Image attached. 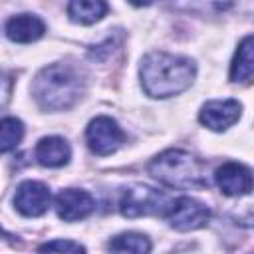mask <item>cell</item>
<instances>
[{"label":"cell","instance_id":"obj_10","mask_svg":"<svg viewBox=\"0 0 254 254\" xmlns=\"http://www.w3.org/2000/svg\"><path fill=\"white\" fill-rule=\"evenodd\" d=\"M214 181L226 196H242L252 190V173L240 163H224L218 167Z\"/></svg>","mask_w":254,"mask_h":254},{"label":"cell","instance_id":"obj_8","mask_svg":"<svg viewBox=\"0 0 254 254\" xmlns=\"http://www.w3.org/2000/svg\"><path fill=\"white\" fill-rule=\"evenodd\" d=\"M240 111L242 105L236 99H212L202 105L198 119L212 131H224L238 121Z\"/></svg>","mask_w":254,"mask_h":254},{"label":"cell","instance_id":"obj_3","mask_svg":"<svg viewBox=\"0 0 254 254\" xmlns=\"http://www.w3.org/2000/svg\"><path fill=\"white\" fill-rule=\"evenodd\" d=\"M149 171L159 183L171 189H198L208 185L204 163L181 149H169L155 157Z\"/></svg>","mask_w":254,"mask_h":254},{"label":"cell","instance_id":"obj_18","mask_svg":"<svg viewBox=\"0 0 254 254\" xmlns=\"http://www.w3.org/2000/svg\"><path fill=\"white\" fill-rule=\"evenodd\" d=\"M10 93H12V77L0 71V109H4V105L8 103Z\"/></svg>","mask_w":254,"mask_h":254},{"label":"cell","instance_id":"obj_11","mask_svg":"<svg viewBox=\"0 0 254 254\" xmlns=\"http://www.w3.org/2000/svg\"><path fill=\"white\" fill-rule=\"evenodd\" d=\"M44 32H46L44 22L34 14H18L10 18L6 24V36L18 44L36 42L38 38L44 36Z\"/></svg>","mask_w":254,"mask_h":254},{"label":"cell","instance_id":"obj_7","mask_svg":"<svg viewBox=\"0 0 254 254\" xmlns=\"http://www.w3.org/2000/svg\"><path fill=\"white\" fill-rule=\"evenodd\" d=\"M52 200L50 189L40 181H24L14 194V206L24 216H40L48 210Z\"/></svg>","mask_w":254,"mask_h":254},{"label":"cell","instance_id":"obj_16","mask_svg":"<svg viewBox=\"0 0 254 254\" xmlns=\"http://www.w3.org/2000/svg\"><path fill=\"white\" fill-rule=\"evenodd\" d=\"M24 137V125L16 117H6L0 121V153H8L18 147Z\"/></svg>","mask_w":254,"mask_h":254},{"label":"cell","instance_id":"obj_1","mask_svg":"<svg viewBox=\"0 0 254 254\" xmlns=\"http://www.w3.org/2000/svg\"><path fill=\"white\" fill-rule=\"evenodd\" d=\"M194 71V64L189 58L151 52L141 62V83L151 97H171L192 83Z\"/></svg>","mask_w":254,"mask_h":254},{"label":"cell","instance_id":"obj_4","mask_svg":"<svg viewBox=\"0 0 254 254\" xmlns=\"http://www.w3.org/2000/svg\"><path fill=\"white\" fill-rule=\"evenodd\" d=\"M167 204H169L167 196L147 185H133V187L125 189L121 194V200H119V208H121L123 216H127V218L147 216L153 212L163 214Z\"/></svg>","mask_w":254,"mask_h":254},{"label":"cell","instance_id":"obj_15","mask_svg":"<svg viewBox=\"0 0 254 254\" xmlns=\"http://www.w3.org/2000/svg\"><path fill=\"white\" fill-rule=\"evenodd\" d=\"M149 250H151L149 238L137 232L119 234L109 242L111 254H149Z\"/></svg>","mask_w":254,"mask_h":254},{"label":"cell","instance_id":"obj_13","mask_svg":"<svg viewBox=\"0 0 254 254\" xmlns=\"http://www.w3.org/2000/svg\"><path fill=\"white\" fill-rule=\"evenodd\" d=\"M252 36H246L240 46H238V52L232 60V65H230V79L232 81H238V83H244V81H250L252 77V69H254V64H252Z\"/></svg>","mask_w":254,"mask_h":254},{"label":"cell","instance_id":"obj_12","mask_svg":"<svg viewBox=\"0 0 254 254\" xmlns=\"http://www.w3.org/2000/svg\"><path fill=\"white\" fill-rule=\"evenodd\" d=\"M71 149L62 137H44L36 145V159L44 167H62L69 161Z\"/></svg>","mask_w":254,"mask_h":254},{"label":"cell","instance_id":"obj_5","mask_svg":"<svg viewBox=\"0 0 254 254\" xmlns=\"http://www.w3.org/2000/svg\"><path fill=\"white\" fill-rule=\"evenodd\" d=\"M163 216L177 230H194V228H202L208 222L210 210L206 204L198 202L196 198L179 196L165 206Z\"/></svg>","mask_w":254,"mask_h":254},{"label":"cell","instance_id":"obj_17","mask_svg":"<svg viewBox=\"0 0 254 254\" xmlns=\"http://www.w3.org/2000/svg\"><path fill=\"white\" fill-rule=\"evenodd\" d=\"M40 254H85V248L73 240H52L40 246Z\"/></svg>","mask_w":254,"mask_h":254},{"label":"cell","instance_id":"obj_2","mask_svg":"<svg viewBox=\"0 0 254 254\" xmlns=\"http://www.w3.org/2000/svg\"><path fill=\"white\" fill-rule=\"evenodd\" d=\"M83 91L79 71L69 64H54L44 67L32 85V93L42 109L60 111L71 107Z\"/></svg>","mask_w":254,"mask_h":254},{"label":"cell","instance_id":"obj_6","mask_svg":"<svg viewBox=\"0 0 254 254\" xmlns=\"http://www.w3.org/2000/svg\"><path fill=\"white\" fill-rule=\"evenodd\" d=\"M85 139H87L89 149L95 155L103 157V155L115 153L121 147V143L125 141V133L121 131L117 121H113L107 115H99L89 121L85 129Z\"/></svg>","mask_w":254,"mask_h":254},{"label":"cell","instance_id":"obj_14","mask_svg":"<svg viewBox=\"0 0 254 254\" xmlns=\"http://www.w3.org/2000/svg\"><path fill=\"white\" fill-rule=\"evenodd\" d=\"M105 12H107V4L101 0H73L67 4L69 18L79 24H93L101 20Z\"/></svg>","mask_w":254,"mask_h":254},{"label":"cell","instance_id":"obj_9","mask_svg":"<svg viewBox=\"0 0 254 254\" xmlns=\"http://www.w3.org/2000/svg\"><path fill=\"white\" fill-rule=\"evenodd\" d=\"M95 208V200L87 190L79 189H65L56 196V212L62 220L73 222L81 220Z\"/></svg>","mask_w":254,"mask_h":254}]
</instances>
